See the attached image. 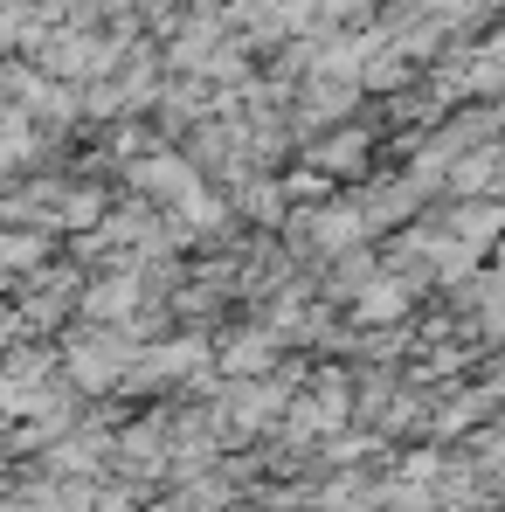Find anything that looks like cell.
I'll return each instance as SVG.
<instances>
[{"mask_svg": "<svg viewBox=\"0 0 505 512\" xmlns=\"http://www.w3.org/2000/svg\"><path fill=\"white\" fill-rule=\"evenodd\" d=\"M402 305H409V298H402L395 284H381V291H367V298H360V312H367V319H395Z\"/></svg>", "mask_w": 505, "mask_h": 512, "instance_id": "cell-1", "label": "cell"}, {"mask_svg": "<svg viewBox=\"0 0 505 512\" xmlns=\"http://www.w3.org/2000/svg\"><path fill=\"white\" fill-rule=\"evenodd\" d=\"M125 305H132V284H104V291L90 298V312H97V319H118Z\"/></svg>", "mask_w": 505, "mask_h": 512, "instance_id": "cell-2", "label": "cell"}]
</instances>
